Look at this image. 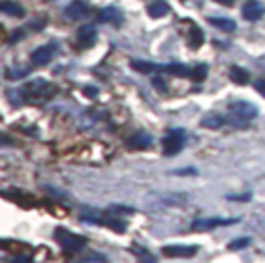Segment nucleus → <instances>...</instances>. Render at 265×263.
Masks as SVG:
<instances>
[{
    "label": "nucleus",
    "mask_w": 265,
    "mask_h": 263,
    "mask_svg": "<svg viewBox=\"0 0 265 263\" xmlns=\"http://www.w3.org/2000/svg\"><path fill=\"white\" fill-rule=\"evenodd\" d=\"M56 240L66 253H79L85 247V238L64 230V228H56Z\"/></svg>",
    "instance_id": "nucleus-1"
},
{
    "label": "nucleus",
    "mask_w": 265,
    "mask_h": 263,
    "mask_svg": "<svg viewBox=\"0 0 265 263\" xmlns=\"http://www.w3.org/2000/svg\"><path fill=\"white\" fill-rule=\"evenodd\" d=\"M185 145V131L176 129L164 137V155H176Z\"/></svg>",
    "instance_id": "nucleus-2"
},
{
    "label": "nucleus",
    "mask_w": 265,
    "mask_h": 263,
    "mask_svg": "<svg viewBox=\"0 0 265 263\" xmlns=\"http://www.w3.org/2000/svg\"><path fill=\"white\" fill-rule=\"evenodd\" d=\"M230 112L234 114V118H242V120H253L257 116V108L251 102H232Z\"/></svg>",
    "instance_id": "nucleus-3"
},
{
    "label": "nucleus",
    "mask_w": 265,
    "mask_h": 263,
    "mask_svg": "<svg viewBox=\"0 0 265 263\" xmlns=\"http://www.w3.org/2000/svg\"><path fill=\"white\" fill-rule=\"evenodd\" d=\"M238 220H218V218H199L193 222V230H211L218 226H228V224H236Z\"/></svg>",
    "instance_id": "nucleus-4"
},
{
    "label": "nucleus",
    "mask_w": 265,
    "mask_h": 263,
    "mask_svg": "<svg viewBox=\"0 0 265 263\" xmlns=\"http://www.w3.org/2000/svg\"><path fill=\"white\" fill-rule=\"evenodd\" d=\"M265 15V7L259 3V0H249V3H244L242 7V17L246 21H257Z\"/></svg>",
    "instance_id": "nucleus-5"
},
{
    "label": "nucleus",
    "mask_w": 265,
    "mask_h": 263,
    "mask_svg": "<svg viewBox=\"0 0 265 263\" xmlns=\"http://www.w3.org/2000/svg\"><path fill=\"white\" fill-rule=\"evenodd\" d=\"M90 13V5L85 3V0H75V3H70L66 9H64V15L68 19H83V17Z\"/></svg>",
    "instance_id": "nucleus-6"
},
{
    "label": "nucleus",
    "mask_w": 265,
    "mask_h": 263,
    "mask_svg": "<svg viewBox=\"0 0 265 263\" xmlns=\"http://www.w3.org/2000/svg\"><path fill=\"white\" fill-rule=\"evenodd\" d=\"M162 251L168 257H193L197 253V247H189V244H168Z\"/></svg>",
    "instance_id": "nucleus-7"
},
{
    "label": "nucleus",
    "mask_w": 265,
    "mask_h": 263,
    "mask_svg": "<svg viewBox=\"0 0 265 263\" xmlns=\"http://www.w3.org/2000/svg\"><path fill=\"white\" fill-rule=\"evenodd\" d=\"M52 56H54V50H52V46H42V48H38L31 54V62L35 66H44V64H48L52 60Z\"/></svg>",
    "instance_id": "nucleus-8"
},
{
    "label": "nucleus",
    "mask_w": 265,
    "mask_h": 263,
    "mask_svg": "<svg viewBox=\"0 0 265 263\" xmlns=\"http://www.w3.org/2000/svg\"><path fill=\"white\" fill-rule=\"evenodd\" d=\"M151 143H153V139H151V135H147V133H135L133 137L127 139V145H129L131 149H147Z\"/></svg>",
    "instance_id": "nucleus-9"
},
{
    "label": "nucleus",
    "mask_w": 265,
    "mask_h": 263,
    "mask_svg": "<svg viewBox=\"0 0 265 263\" xmlns=\"http://www.w3.org/2000/svg\"><path fill=\"white\" fill-rule=\"evenodd\" d=\"M98 19L102 23H112V25H122V13L114 7H108V9H102Z\"/></svg>",
    "instance_id": "nucleus-10"
},
{
    "label": "nucleus",
    "mask_w": 265,
    "mask_h": 263,
    "mask_svg": "<svg viewBox=\"0 0 265 263\" xmlns=\"http://www.w3.org/2000/svg\"><path fill=\"white\" fill-rule=\"evenodd\" d=\"M77 40H79V44H81L83 48L92 46V44L96 42V27H94V25H83V27L77 31Z\"/></svg>",
    "instance_id": "nucleus-11"
},
{
    "label": "nucleus",
    "mask_w": 265,
    "mask_h": 263,
    "mask_svg": "<svg viewBox=\"0 0 265 263\" xmlns=\"http://www.w3.org/2000/svg\"><path fill=\"white\" fill-rule=\"evenodd\" d=\"M147 13H149V17H153V19H160V17L170 13V7H168L166 0H153V3L147 5Z\"/></svg>",
    "instance_id": "nucleus-12"
},
{
    "label": "nucleus",
    "mask_w": 265,
    "mask_h": 263,
    "mask_svg": "<svg viewBox=\"0 0 265 263\" xmlns=\"http://www.w3.org/2000/svg\"><path fill=\"white\" fill-rule=\"evenodd\" d=\"M38 94H48L46 81H33V83H27V85L23 87V96H27L29 100H33Z\"/></svg>",
    "instance_id": "nucleus-13"
},
{
    "label": "nucleus",
    "mask_w": 265,
    "mask_h": 263,
    "mask_svg": "<svg viewBox=\"0 0 265 263\" xmlns=\"http://www.w3.org/2000/svg\"><path fill=\"white\" fill-rule=\"evenodd\" d=\"M209 23L218 29H222V31H234L236 29V23L232 19H228V17H211Z\"/></svg>",
    "instance_id": "nucleus-14"
},
{
    "label": "nucleus",
    "mask_w": 265,
    "mask_h": 263,
    "mask_svg": "<svg viewBox=\"0 0 265 263\" xmlns=\"http://www.w3.org/2000/svg\"><path fill=\"white\" fill-rule=\"evenodd\" d=\"M131 66L139 73H153V71H160L164 66H157L153 62H143V60H131Z\"/></svg>",
    "instance_id": "nucleus-15"
},
{
    "label": "nucleus",
    "mask_w": 265,
    "mask_h": 263,
    "mask_svg": "<svg viewBox=\"0 0 265 263\" xmlns=\"http://www.w3.org/2000/svg\"><path fill=\"white\" fill-rule=\"evenodd\" d=\"M201 125H203L205 129H220V127L224 125V118L218 116V114H207V116L201 120Z\"/></svg>",
    "instance_id": "nucleus-16"
},
{
    "label": "nucleus",
    "mask_w": 265,
    "mask_h": 263,
    "mask_svg": "<svg viewBox=\"0 0 265 263\" xmlns=\"http://www.w3.org/2000/svg\"><path fill=\"white\" fill-rule=\"evenodd\" d=\"M164 71H168L176 77H191V68L185 64H168V66H164Z\"/></svg>",
    "instance_id": "nucleus-17"
},
{
    "label": "nucleus",
    "mask_w": 265,
    "mask_h": 263,
    "mask_svg": "<svg viewBox=\"0 0 265 263\" xmlns=\"http://www.w3.org/2000/svg\"><path fill=\"white\" fill-rule=\"evenodd\" d=\"M230 79H232L234 83L242 85V83L249 81V73H246L244 68H240V66H232V68H230Z\"/></svg>",
    "instance_id": "nucleus-18"
},
{
    "label": "nucleus",
    "mask_w": 265,
    "mask_h": 263,
    "mask_svg": "<svg viewBox=\"0 0 265 263\" xmlns=\"http://www.w3.org/2000/svg\"><path fill=\"white\" fill-rule=\"evenodd\" d=\"M0 11H5V13H9V15H13V17H23V15H25V11H23L19 5H17V3H13V0H9V3H3Z\"/></svg>",
    "instance_id": "nucleus-19"
},
{
    "label": "nucleus",
    "mask_w": 265,
    "mask_h": 263,
    "mask_svg": "<svg viewBox=\"0 0 265 263\" xmlns=\"http://www.w3.org/2000/svg\"><path fill=\"white\" fill-rule=\"evenodd\" d=\"M191 48H199L203 44V31L199 27H193V33H191V40H189Z\"/></svg>",
    "instance_id": "nucleus-20"
},
{
    "label": "nucleus",
    "mask_w": 265,
    "mask_h": 263,
    "mask_svg": "<svg viewBox=\"0 0 265 263\" xmlns=\"http://www.w3.org/2000/svg\"><path fill=\"white\" fill-rule=\"evenodd\" d=\"M205 75H207V66H205V64H201V66H197V68H191V77L195 79V81L205 79Z\"/></svg>",
    "instance_id": "nucleus-21"
},
{
    "label": "nucleus",
    "mask_w": 265,
    "mask_h": 263,
    "mask_svg": "<svg viewBox=\"0 0 265 263\" xmlns=\"http://www.w3.org/2000/svg\"><path fill=\"white\" fill-rule=\"evenodd\" d=\"M251 240L249 238H238V240H232L230 244H228V249L230 251H236V249H242V247H246V244H249Z\"/></svg>",
    "instance_id": "nucleus-22"
},
{
    "label": "nucleus",
    "mask_w": 265,
    "mask_h": 263,
    "mask_svg": "<svg viewBox=\"0 0 265 263\" xmlns=\"http://www.w3.org/2000/svg\"><path fill=\"white\" fill-rule=\"evenodd\" d=\"M228 201H238V203H246V201H251V193H244V195H228Z\"/></svg>",
    "instance_id": "nucleus-23"
},
{
    "label": "nucleus",
    "mask_w": 265,
    "mask_h": 263,
    "mask_svg": "<svg viewBox=\"0 0 265 263\" xmlns=\"http://www.w3.org/2000/svg\"><path fill=\"white\" fill-rule=\"evenodd\" d=\"M133 253L137 255V257H141L143 261H153V255H149V253H145V249H139V247H133Z\"/></svg>",
    "instance_id": "nucleus-24"
},
{
    "label": "nucleus",
    "mask_w": 265,
    "mask_h": 263,
    "mask_svg": "<svg viewBox=\"0 0 265 263\" xmlns=\"http://www.w3.org/2000/svg\"><path fill=\"white\" fill-rule=\"evenodd\" d=\"M85 261H106V257H104V255L94 253V255H85Z\"/></svg>",
    "instance_id": "nucleus-25"
},
{
    "label": "nucleus",
    "mask_w": 265,
    "mask_h": 263,
    "mask_svg": "<svg viewBox=\"0 0 265 263\" xmlns=\"http://www.w3.org/2000/svg\"><path fill=\"white\" fill-rule=\"evenodd\" d=\"M255 90L261 94V96H265V81L261 79V81H255Z\"/></svg>",
    "instance_id": "nucleus-26"
},
{
    "label": "nucleus",
    "mask_w": 265,
    "mask_h": 263,
    "mask_svg": "<svg viewBox=\"0 0 265 263\" xmlns=\"http://www.w3.org/2000/svg\"><path fill=\"white\" fill-rule=\"evenodd\" d=\"M153 85H155V90H160V92L166 90V83H164L162 79H153Z\"/></svg>",
    "instance_id": "nucleus-27"
},
{
    "label": "nucleus",
    "mask_w": 265,
    "mask_h": 263,
    "mask_svg": "<svg viewBox=\"0 0 265 263\" xmlns=\"http://www.w3.org/2000/svg\"><path fill=\"white\" fill-rule=\"evenodd\" d=\"M85 94H87V96H96L98 90H96V87H85Z\"/></svg>",
    "instance_id": "nucleus-28"
},
{
    "label": "nucleus",
    "mask_w": 265,
    "mask_h": 263,
    "mask_svg": "<svg viewBox=\"0 0 265 263\" xmlns=\"http://www.w3.org/2000/svg\"><path fill=\"white\" fill-rule=\"evenodd\" d=\"M220 5H226V7H232L234 5V0H218Z\"/></svg>",
    "instance_id": "nucleus-29"
},
{
    "label": "nucleus",
    "mask_w": 265,
    "mask_h": 263,
    "mask_svg": "<svg viewBox=\"0 0 265 263\" xmlns=\"http://www.w3.org/2000/svg\"><path fill=\"white\" fill-rule=\"evenodd\" d=\"M0 7H3V5H0Z\"/></svg>",
    "instance_id": "nucleus-30"
}]
</instances>
